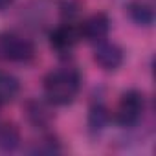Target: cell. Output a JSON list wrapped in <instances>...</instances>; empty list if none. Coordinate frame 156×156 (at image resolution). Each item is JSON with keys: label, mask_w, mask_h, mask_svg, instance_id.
<instances>
[{"label": "cell", "mask_w": 156, "mask_h": 156, "mask_svg": "<svg viewBox=\"0 0 156 156\" xmlns=\"http://www.w3.org/2000/svg\"><path fill=\"white\" fill-rule=\"evenodd\" d=\"M112 121V112L110 108L105 105L103 99H94L90 108H88V116H87V130L90 136H99L108 123Z\"/></svg>", "instance_id": "8"}, {"label": "cell", "mask_w": 156, "mask_h": 156, "mask_svg": "<svg viewBox=\"0 0 156 156\" xmlns=\"http://www.w3.org/2000/svg\"><path fill=\"white\" fill-rule=\"evenodd\" d=\"M57 8H59L62 20L75 22V19L79 17L83 9V4H81V0H57Z\"/></svg>", "instance_id": "13"}, {"label": "cell", "mask_w": 156, "mask_h": 156, "mask_svg": "<svg viewBox=\"0 0 156 156\" xmlns=\"http://www.w3.org/2000/svg\"><path fill=\"white\" fill-rule=\"evenodd\" d=\"M28 152L30 154H59V152H62V143L55 134L42 130V136L33 141V145L28 149Z\"/></svg>", "instance_id": "12"}, {"label": "cell", "mask_w": 156, "mask_h": 156, "mask_svg": "<svg viewBox=\"0 0 156 156\" xmlns=\"http://www.w3.org/2000/svg\"><path fill=\"white\" fill-rule=\"evenodd\" d=\"M37 57L33 41L13 31H0V61L15 64H30Z\"/></svg>", "instance_id": "3"}, {"label": "cell", "mask_w": 156, "mask_h": 156, "mask_svg": "<svg viewBox=\"0 0 156 156\" xmlns=\"http://www.w3.org/2000/svg\"><path fill=\"white\" fill-rule=\"evenodd\" d=\"M24 116L26 121L37 129V130H48V127L53 123L55 114H53V105L46 99H39V98H30L24 103Z\"/></svg>", "instance_id": "6"}, {"label": "cell", "mask_w": 156, "mask_h": 156, "mask_svg": "<svg viewBox=\"0 0 156 156\" xmlns=\"http://www.w3.org/2000/svg\"><path fill=\"white\" fill-rule=\"evenodd\" d=\"M0 107H2V105H0Z\"/></svg>", "instance_id": "15"}, {"label": "cell", "mask_w": 156, "mask_h": 156, "mask_svg": "<svg viewBox=\"0 0 156 156\" xmlns=\"http://www.w3.org/2000/svg\"><path fill=\"white\" fill-rule=\"evenodd\" d=\"M20 94V81L8 70L0 68V105H8L15 101Z\"/></svg>", "instance_id": "11"}, {"label": "cell", "mask_w": 156, "mask_h": 156, "mask_svg": "<svg viewBox=\"0 0 156 156\" xmlns=\"http://www.w3.org/2000/svg\"><path fill=\"white\" fill-rule=\"evenodd\" d=\"M94 62L105 70V72H116L123 66L125 62V51L119 44L105 39V41H99L94 44Z\"/></svg>", "instance_id": "5"}, {"label": "cell", "mask_w": 156, "mask_h": 156, "mask_svg": "<svg viewBox=\"0 0 156 156\" xmlns=\"http://www.w3.org/2000/svg\"><path fill=\"white\" fill-rule=\"evenodd\" d=\"M22 143V132L13 121H0V152H15Z\"/></svg>", "instance_id": "10"}, {"label": "cell", "mask_w": 156, "mask_h": 156, "mask_svg": "<svg viewBox=\"0 0 156 156\" xmlns=\"http://www.w3.org/2000/svg\"><path fill=\"white\" fill-rule=\"evenodd\" d=\"M48 41H50V46H51V50L55 53H59V55H70L73 51V48L77 46V42L81 41L79 26H77L75 22L62 20L61 24H57L48 33Z\"/></svg>", "instance_id": "4"}, {"label": "cell", "mask_w": 156, "mask_h": 156, "mask_svg": "<svg viewBox=\"0 0 156 156\" xmlns=\"http://www.w3.org/2000/svg\"><path fill=\"white\" fill-rule=\"evenodd\" d=\"M125 11H127V17L130 19V22L140 28H151L154 24V19H156L154 8L151 4L143 2V0H130Z\"/></svg>", "instance_id": "9"}, {"label": "cell", "mask_w": 156, "mask_h": 156, "mask_svg": "<svg viewBox=\"0 0 156 156\" xmlns=\"http://www.w3.org/2000/svg\"><path fill=\"white\" fill-rule=\"evenodd\" d=\"M83 87V75L73 64L59 66L48 72L42 79L44 99L53 107H66L75 101Z\"/></svg>", "instance_id": "1"}, {"label": "cell", "mask_w": 156, "mask_h": 156, "mask_svg": "<svg viewBox=\"0 0 156 156\" xmlns=\"http://www.w3.org/2000/svg\"><path fill=\"white\" fill-rule=\"evenodd\" d=\"M79 26V33H81V39L96 44L99 41H105L110 33V28H112V22H110V17L103 11L99 13H94L90 17H87L83 22L77 24Z\"/></svg>", "instance_id": "7"}, {"label": "cell", "mask_w": 156, "mask_h": 156, "mask_svg": "<svg viewBox=\"0 0 156 156\" xmlns=\"http://www.w3.org/2000/svg\"><path fill=\"white\" fill-rule=\"evenodd\" d=\"M15 4V0H0V11H6L8 8H11Z\"/></svg>", "instance_id": "14"}, {"label": "cell", "mask_w": 156, "mask_h": 156, "mask_svg": "<svg viewBox=\"0 0 156 156\" xmlns=\"http://www.w3.org/2000/svg\"><path fill=\"white\" fill-rule=\"evenodd\" d=\"M145 110H147L145 94L141 90L130 88L119 96L116 108L112 110V121L121 129H134L143 119Z\"/></svg>", "instance_id": "2"}]
</instances>
